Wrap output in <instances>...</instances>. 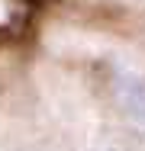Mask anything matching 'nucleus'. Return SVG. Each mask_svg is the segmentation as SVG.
<instances>
[{
    "instance_id": "1",
    "label": "nucleus",
    "mask_w": 145,
    "mask_h": 151,
    "mask_svg": "<svg viewBox=\"0 0 145 151\" xmlns=\"http://www.w3.org/2000/svg\"><path fill=\"white\" fill-rule=\"evenodd\" d=\"M116 90H119V103L126 106V113L139 125H145V81H123L116 84Z\"/></svg>"
}]
</instances>
